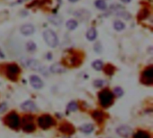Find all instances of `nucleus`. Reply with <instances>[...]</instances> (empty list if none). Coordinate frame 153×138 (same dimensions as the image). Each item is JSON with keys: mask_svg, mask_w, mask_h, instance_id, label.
<instances>
[{"mask_svg": "<svg viewBox=\"0 0 153 138\" xmlns=\"http://www.w3.org/2000/svg\"><path fill=\"white\" fill-rule=\"evenodd\" d=\"M43 37L46 41V43L51 47V48H56L58 44V39L55 31L52 30H46L43 32Z\"/></svg>", "mask_w": 153, "mask_h": 138, "instance_id": "f257e3e1", "label": "nucleus"}, {"mask_svg": "<svg viewBox=\"0 0 153 138\" xmlns=\"http://www.w3.org/2000/svg\"><path fill=\"white\" fill-rule=\"evenodd\" d=\"M99 99H100V102L101 106L108 107L112 103L113 99H114V95L110 91L103 90L99 93Z\"/></svg>", "mask_w": 153, "mask_h": 138, "instance_id": "f03ea898", "label": "nucleus"}, {"mask_svg": "<svg viewBox=\"0 0 153 138\" xmlns=\"http://www.w3.org/2000/svg\"><path fill=\"white\" fill-rule=\"evenodd\" d=\"M5 123H6V125L9 128H11L13 129L18 128L19 126H20V119H19V116L16 113H10L5 118Z\"/></svg>", "mask_w": 153, "mask_h": 138, "instance_id": "7ed1b4c3", "label": "nucleus"}, {"mask_svg": "<svg viewBox=\"0 0 153 138\" xmlns=\"http://www.w3.org/2000/svg\"><path fill=\"white\" fill-rule=\"evenodd\" d=\"M53 123H54L53 119L49 115H43V116L39 117L38 119L39 126L43 129H48V128H50L53 125Z\"/></svg>", "mask_w": 153, "mask_h": 138, "instance_id": "20e7f679", "label": "nucleus"}, {"mask_svg": "<svg viewBox=\"0 0 153 138\" xmlns=\"http://www.w3.org/2000/svg\"><path fill=\"white\" fill-rule=\"evenodd\" d=\"M20 73V68L17 65L15 64H12V65H8L6 67V74L8 75V77L12 80H15L17 78V75Z\"/></svg>", "mask_w": 153, "mask_h": 138, "instance_id": "39448f33", "label": "nucleus"}, {"mask_svg": "<svg viewBox=\"0 0 153 138\" xmlns=\"http://www.w3.org/2000/svg\"><path fill=\"white\" fill-rule=\"evenodd\" d=\"M143 80L145 82L144 84H152L153 81V68L152 66L146 68L143 73Z\"/></svg>", "mask_w": 153, "mask_h": 138, "instance_id": "423d86ee", "label": "nucleus"}, {"mask_svg": "<svg viewBox=\"0 0 153 138\" xmlns=\"http://www.w3.org/2000/svg\"><path fill=\"white\" fill-rule=\"evenodd\" d=\"M132 128L127 126H121L117 129V133L122 137L127 138L132 135Z\"/></svg>", "mask_w": 153, "mask_h": 138, "instance_id": "0eeeda50", "label": "nucleus"}, {"mask_svg": "<svg viewBox=\"0 0 153 138\" xmlns=\"http://www.w3.org/2000/svg\"><path fill=\"white\" fill-rule=\"evenodd\" d=\"M30 85L35 88V89H40L43 86V82L41 81V79L39 77H38L37 75H32L30 77Z\"/></svg>", "mask_w": 153, "mask_h": 138, "instance_id": "6e6552de", "label": "nucleus"}, {"mask_svg": "<svg viewBox=\"0 0 153 138\" xmlns=\"http://www.w3.org/2000/svg\"><path fill=\"white\" fill-rule=\"evenodd\" d=\"M34 31H35V28L31 24L27 23L21 27V32H22V34H23L25 36H30L32 33H34Z\"/></svg>", "mask_w": 153, "mask_h": 138, "instance_id": "1a4fd4ad", "label": "nucleus"}, {"mask_svg": "<svg viewBox=\"0 0 153 138\" xmlns=\"http://www.w3.org/2000/svg\"><path fill=\"white\" fill-rule=\"evenodd\" d=\"M26 66H29L30 68H31L32 70H36V71H41L42 70L41 64L39 63L37 60H34V59H29L26 63Z\"/></svg>", "mask_w": 153, "mask_h": 138, "instance_id": "9d476101", "label": "nucleus"}, {"mask_svg": "<svg viewBox=\"0 0 153 138\" xmlns=\"http://www.w3.org/2000/svg\"><path fill=\"white\" fill-rule=\"evenodd\" d=\"M22 110H25V111H33L36 110V105L33 101H27L25 102H23L21 106Z\"/></svg>", "mask_w": 153, "mask_h": 138, "instance_id": "9b49d317", "label": "nucleus"}, {"mask_svg": "<svg viewBox=\"0 0 153 138\" xmlns=\"http://www.w3.org/2000/svg\"><path fill=\"white\" fill-rule=\"evenodd\" d=\"M50 71L55 74H60L65 72V68L60 64H54L50 66Z\"/></svg>", "mask_w": 153, "mask_h": 138, "instance_id": "f8f14e48", "label": "nucleus"}, {"mask_svg": "<svg viewBox=\"0 0 153 138\" xmlns=\"http://www.w3.org/2000/svg\"><path fill=\"white\" fill-rule=\"evenodd\" d=\"M86 37L89 40L92 41L97 38V31L95 28H91L90 30H88L87 33H86Z\"/></svg>", "mask_w": 153, "mask_h": 138, "instance_id": "ddd939ff", "label": "nucleus"}, {"mask_svg": "<svg viewBox=\"0 0 153 138\" xmlns=\"http://www.w3.org/2000/svg\"><path fill=\"white\" fill-rule=\"evenodd\" d=\"M93 129H94V128H93V126L91 125V124H85V125H82V126L80 128V130H81L82 133L86 134V135L91 134V133L93 131Z\"/></svg>", "mask_w": 153, "mask_h": 138, "instance_id": "4468645a", "label": "nucleus"}, {"mask_svg": "<svg viewBox=\"0 0 153 138\" xmlns=\"http://www.w3.org/2000/svg\"><path fill=\"white\" fill-rule=\"evenodd\" d=\"M77 26H78V22H77V21H75L74 19H71L69 21H67V22H66V27L71 31L76 29Z\"/></svg>", "mask_w": 153, "mask_h": 138, "instance_id": "2eb2a0df", "label": "nucleus"}, {"mask_svg": "<svg viewBox=\"0 0 153 138\" xmlns=\"http://www.w3.org/2000/svg\"><path fill=\"white\" fill-rule=\"evenodd\" d=\"M95 5L97 8L100 10H106L107 9V3L104 0H96L95 1Z\"/></svg>", "mask_w": 153, "mask_h": 138, "instance_id": "dca6fc26", "label": "nucleus"}, {"mask_svg": "<svg viewBox=\"0 0 153 138\" xmlns=\"http://www.w3.org/2000/svg\"><path fill=\"white\" fill-rule=\"evenodd\" d=\"M114 28H115V30H117V31H122V30H124L125 28H126V25H125V23L123 22H121V21H116L115 22H114Z\"/></svg>", "mask_w": 153, "mask_h": 138, "instance_id": "f3484780", "label": "nucleus"}, {"mask_svg": "<svg viewBox=\"0 0 153 138\" xmlns=\"http://www.w3.org/2000/svg\"><path fill=\"white\" fill-rule=\"evenodd\" d=\"M48 20L50 21V22H52L55 25H60L62 23V19L58 16H50Z\"/></svg>", "mask_w": 153, "mask_h": 138, "instance_id": "a211bd4d", "label": "nucleus"}, {"mask_svg": "<svg viewBox=\"0 0 153 138\" xmlns=\"http://www.w3.org/2000/svg\"><path fill=\"white\" fill-rule=\"evenodd\" d=\"M92 117H93L97 121L100 122V121H102V120H103L104 115H103V113H102V112H100V111L97 110V111H94V112L92 113Z\"/></svg>", "mask_w": 153, "mask_h": 138, "instance_id": "6ab92c4d", "label": "nucleus"}, {"mask_svg": "<svg viewBox=\"0 0 153 138\" xmlns=\"http://www.w3.org/2000/svg\"><path fill=\"white\" fill-rule=\"evenodd\" d=\"M61 130H62L63 132L66 133V134H73V132H74V128H73V127H72L71 125H69V124H65V125H64V126L61 128Z\"/></svg>", "mask_w": 153, "mask_h": 138, "instance_id": "aec40b11", "label": "nucleus"}, {"mask_svg": "<svg viewBox=\"0 0 153 138\" xmlns=\"http://www.w3.org/2000/svg\"><path fill=\"white\" fill-rule=\"evenodd\" d=\"M92 67H93L94 69L98 70V71L101 70V69L103 68V63H102V61H100V60H96V61H94V62L92 63Z\"/></svg>", "mask_w": 153, "mask_h": 138, "instance_id": "412c9836", "label": "nucleus"}, {"mask_svg": "<svg viewBox=\"0 0 153 138\" xmlns=\"http://www.w3.org/2000/svg\"><path fill=\"white\" fill-rule=\"evenodd\" d=\"M134 138H151V136L148 133L144 132V131H138L134 135Z\"/></svg>", "mask_w": 153, "mask_h": 138, "instance_id": "4be33fe9", "label": "nucleus"}, {"mask_svg": "<svg viewBox=\"0 0 153 138\" xmlns=\"http://www.w3.org/2000/svg\"><path fill=\"white\" fill-rule=\"evenodd\" d=\"M23 130L26 132H32L35 130V126L32 123H26L23 127Z\"/></svg>", "mask_w": 153, "mask_h": 138, "instance_id": "5701e85b", "label": "nucleus"}, {"mask_svg": "<svg viewBox=\"0 0 153 138\" xmlns=\"http://www.w3.org/2000/svg\"><path fill=\"white\" fill-rule=\"evenodd\" d=\"M150 12L147 8H143L140 13H139V15H138V18L140 19H144V18H147L148 15H149Z\"/></svg>", "mask_w": 153, "mask_h": 138, "instance_id": "b1692460", "label": "nucleus"}, {"mask_svg": "<svg viewBox=\"0 0 153 138\" xmlns=\"http://www.w3.org/2000/svg\"><path fill=\"white\" fill-rule=\"evenodd\" d=\"M78 110V105L75 101H71L67 106V110L69 111H76Z\"/></svg>", "mask_w": 153, "mask_h": 138, "instance_id": "393cba45", "label": "nucleus"}, {"mask_svg": "<svg viewBox=\"0 0 153 138\" xmlns=\"http://www.w3.org/2000/svg\"><path fill=\"white\" fill-rule=\"evenodd\" d=\"M26 47H27V49H28L29 51H34V50L36 49V44H35L33 41H29V42L27 43Z\"/></svg>", "mask_w": 153, "mask_h": 138, "instance_id": "a878e982", "label": "nucleus"}, {"mask_svg": "<svg viewBox=\"0 0 153 138\" xmlns=\"http://www.w3.org/2000/svg\"><path fill=\"white\" fill-rule=\"evenodd\" d=\"M117 14L118 15V16H120V17H123V18H125V19H129L131 16H130V14H129V13H127V12H125V11H122V12H117Z\"/></svg>", "mask_w": 153, "mask_h": 138, "instance_id": "bb28decb", "label": "nucleus"}, {"mask_svg": "<svg viewBox=\"0 0 153 138\" xmlns=\"http://www.w3.org/2000/svg\"><path fill=\"white\" fill-rule=\"evenodd\" d=\"M114 93H115V95H116V96H117V97H121V96L124 94V91L122 90V88H120V87H117V88H115V90H114Z\"/></svg>", "mask_w": 153, "mask_h": 138, "instance_id": "cd10ccee", "label": "nucleus"}, {"mask_svg": "<svg viewBox=\"0 0 153 138\" xmlns=\"http://www.w3.org/2000/svg\"><path fill=\"white\" fill-rule=\"evenodd\" d=\"M114 70H115V68H114L112 66H110V65H108V66H106V68H105V72H106L108 75H112V74L114 73Z\"/></svg>", "mask_w": 153, "mask_h": 138, "instance_id": "c85d7f7f", "label": "nucleus"}, {"mask_svg": "<svg viewBox=\"0 0 153 138\" xmlns=\"http://www.w3.org/2000/svg\"><path fill=\"white\" fill-rule=\"evenodd\" d=\"M104 84H105V82L103 80H96L94 82V85L96 87H102L104 85Z\"/></svg>", "mask_w": 153, "mask_h": 138, "instance_id": "c756f323", "label": "nucleus"}, {"mask_svg": "<svg viewBox=\"0 0 153 138\" xmlns=\"http://www.w3.org/2000/svg\"><path fill=\"white\" fill-rule=\"evenodd\" d=\"M6 108H7V106H6V104H5V103L1 104V105H0V113H1V112H3V111H4V110H6Z\"/></svg>", "mask_w": 153, "mask_h": 138, "instance_id": "7c9ffc66", "label": "nucleus"}, {"mask_svg": "<svg viewBox=\"0 0 153 138\" xmlns=\"http://www.w3.org/2000/svg\"><path fill=\"white\" fill-rule=\"evenodd\" d=\"M0 57H4V54H3V52L0 50Z\"/></svg>", "mask_w": 153, "mask_h": 138, "instance_id": "2f4dec72", "label": "nucleus"}, {"mask_svg": "<svg viewBox=\"0 0 153 138\" xmlns=\"http://www.w3.org/2000/svg\"><path fill=\"white\" fill-rule=\"evenodd\" d=\"M122 2H124V3H129V2H131V0H121Z\"/></svg>", "mask_w": 153, "mask_h": 138, "instance_id": "473e14b6", "label": "nucleus"}, {"mask_svg": "<svg viewBox=\"0 0 153 138\" xmlns=\"http://www.w3.org/2000/svg\"><path fill=\"white\" fill-rule=\"evenodd\" d=\"M70 2H72V3H74V2H77L78 0H69Z\"/></svg>", "mask_w": 153, "mask_h": 138, "instance_id": "72a5a7b5", "label": "nucleus"}]
</instances>
